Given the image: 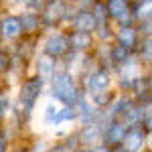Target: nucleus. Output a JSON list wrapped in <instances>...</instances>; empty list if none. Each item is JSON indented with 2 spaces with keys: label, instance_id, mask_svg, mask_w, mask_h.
<instances>
[{
  "label": "nucleus",
  "instance_id": "nucleus-1",
  "mask_svg": "<svg viewBox=\"0 0 152 152\" xmlns=\"http://www.w3.org/2000/svg\"><path fill=\"white\" fill-rule=\"evenodd\" d=\"M85 94L81 87V81L77 75H73L71 71L61 69L47 81V91L45 95L59 102L61 105H77L79 97Z\"/></svg>",
  "mask_w": 152,
  "mask_h": 152
},
{
  "label": "nucleus",
  "instance_id": "nucleus-2",
  "mask_svg": "<svg viewBox=\"0 0 152 152\" xmlns=\"http://www.w3.org/2000/svg\"><path fill=\"white\" fill-rule=\"evenodd\" d=\"M73 8L65 0H45L41 8V20H43V33L55 31V28H65L71 20Z\"/></svg>",
  "mask_w": 152,
  "mask_h": 152
},
{
  "label": "nucleus",
  "instance_id": "nucleus-3",
  "mask_svg": "<svg viewBox=\"0 0 152 152\" xmlns=\"http://www.w3.org/2000/svg\"><path fill=\"white\" fill-rule=\"evenodd\" d=\"M79 81H81V87H83V91H85L87 95L99 94V91H107V89L116 87V79H114L112 67L99 65V63L94 65Z\"/></svg>",
  "mask_w": 152,
  "mask_h": 152
},
{
  "label": "nucleus",
  "instance_id": "nucleus-4",
  "mask_svg": "<svg viewBox=\"0 0 152 152\" xmlns=\"http://www.w3.org/2000/svg\"><path fill=\"white\" fill-rule=\"evenodd\" d=\"M112 71H114V79H116V89L122 91V94H128L130 85L134 83V79H138L140 75L146 73V67H144V63L138 59V55L134 53L132 57H128L124 63H120Z\"/></svg>",
  "mask_w": 152,
  "mask_h": 152
},
{
  "label": "nucleus",
  "instance_id": "nucleus-5",
  "mask_svg": "<svg viewBox=\"0 0 152 152\" xmlns=\"http://www.w3.org/2000/svg\"><path fill=\"white\" fill-rule=\"evenodd\" d=\"M39 51L47 53V55H51V57L63 59L71 51L67 26H65V28H55V31L43 33L41 39H39Z\"/></svg>",
  "mask_w": 152,
  "mask_h": 152
},
{
  "label": "nucleus",
  "instance_id": "nucleus-6",
  "mask_svg": "<svg viewBox=\"0 0 152 152\" xmlns=\"http://www.w3.org/2000/svg\"><path fill=\"white\" fill-rule=\"evenodd\" d=\"M24 37L23 31V20H20V14L18 10H14L12 6H4L0 10V39L4 45H14L16 41H20Z\"/></svg>",
  "mask_w": 152,
  "mask_h": 152
},
{
  "label": "nucleus",
  "instance_id": "nucleus-7",
  "mask_svg": "<svg viewBox=\"0 0 152 152\" xmlns=\"http://www.w3.org/2000/svg\"><path fill=\"white\" fill-rule=\"evenodd\" d=\"M105 8L110 14V20L116 26L136 24L134 12H132V0H105Z\"/></svg>",
  "mask_w": 152,
  "mask_h": 152
},
{
  "label": "nucleus",
  "instance_id": "nucleus-8",
  "mask_svg": "<svg viewBox=\"0 0 152 152\" xmlns=\"http://www.w3.org/2000/svg\"><path fill=\"white\" fill-rule=\"evenodd\" d=\"M59 69H61V59L51 57V55L43 53V51H39L35 55V59H33V63H31V73L39 75L45 81H49Z\"/></svg>",
  "mask_w": 152,
  "mask_h": 152
},
{
  "label": "nucleus",
  "instance_id": "nucleus-9",
  "mask_svg": "<svg viewBox=\"0 0 152 152\" xmlns=\"http://www.w3.org/2000/svg\"><path fill=\"white\" fill-rule=\"evenodd\" d=\"M75 110H77V124H75V126H87V124H97V122H104L105 120L104 110L95 107L94 102H91L85 94L79 97Z\"/></svg>",
  "mask_w": 152,
  "mask_h": 152
},
{
  "label": "nucleus",
  "instance_id": "nucleus-10",
  "mask_svg": "<svg viewBox=\"0 0 152 152\" xmlns=\"http://www.w3.org/2000/svg\"><path fill=\"white\" fill-rule=\"evenodd\" d=\"M67 28L81 31V33H91L94 35L95 28H97V20H95L94 12L89 10V6H75Z\"/></svg>",
  "mask_w": 152,
  "mask_h": 152
},
{
  "label": "nucleus",
  "instance_id": "nucleus-11",
  "mask_svg": "<svg viewBox=\"0 0 152 152\" xmlns=\"http://www.w3.org/2000/svg\"><path fill=\"white\" fill-rule=\"evenodd\" d=\"M140 41H142V33L138 28V24H122V26L114 28V43H120L134 53L140 45Z\"/></svg>",
  "mask_w": 152,
  "mask_h": 152
},
{
  "label": "nucleus",
  "instance_id": "nucleus-12",
  "mask_svg": "<svg viewBox=\"0 0 152 152\" xmlns=\"http://www.w3.org/2000/svg\"><path fill=\"white\" fill-rule=\"evenodd\" d=\"M134 104H136V99H134L130 94H122V91H118L116 99L104 110V118H105V120H122V118L126 116V112H128Z\"/></svg>",
  "mask_w": 152,
  "mask_h": 152
},
{
  "label": "nucleus",
  "instance_id": "nucleus-13",
  "mask_svg": "<svg viewBox=\"0 0 152 152\" xmlns=\"http://www.w3.org/2000/svg\"><path fill=\"white\" fill-rule=\"evenodd\" d=\"M128 126L122 120H105L104 122V132H102V142L107 146H118L124 142Z\"/></svg>",
  "mask_w": 152,
  "mask_h": 152
},
{
  "label": "nucleus",
  "instance_id": "nucleus-14",
  "mask_svg": "<svg viewBox=\"0 0 152 152\" xmlns=\"http://www.w3.org/2000/svg\"><path fill=\"white\" fill-rule=\"evenodd\" d=\"M104 122L87 124V126H75V134L79 138V144L85 146V148H91L95 144H99L102 142V132H104Z\"/></svg>",
  "mask_w": 152,
  "mask_h": 152
},
{
  "label": "nucleus",
  "instance_id": "nucleus-15",
  "mask_svg": "<svg viewBox=\"0 0 152 152\" xmlns=\"http://www.w3.org/2000/svg\"><path fill=\"white\" fill-rule=\"evenodd\" d=\"M146 140H148V132L142 126H128L122 146L128 152H142L146 148Z\"/></svg>",
  "mask_w": 152,
  "mask_h": 152
},
{
  "label": "nucleus",
  "instance_id": "nucleus-16",
  "mask_svg": "<svg viewBox=\"0 0 152 152\" xmlns=\"http://www.w3.org/2000/svg\"><path fill=\"white\" fill-rule=\"evenodd\" d=\"M69 33V43H71V51H79V53H91L97 45L95 35L91 33H81V31H73L67 28Z\"/></svg>",
  "mask_w": 152,
  "mask_h": 152
},
{
  "label": "nucleus",
  "instance_id": "nucleus-17",
  "mask_svg": "<svg viewBox=\"0 0 152 152\" xmlns=\"http://www.w3.org/2000/svg\"><path fill=\"white\" fill-rule=\"evenodd\" d=\"M20 20H23V31L24 35L31 37H41L43 35V20L39 10H18Z\"/></svg>",
  "mask_w": 152,
  "mask_h": 152
},
{
  "label": "nucleus",
  "instance_id": "nucleus-18",
  "mask_svg": "<svg viewBox=\"0 0 152 152\" xmlns=\"http://www.w3.org/2000/svg\"><path fill=\"white\" fill-rule=\"evenodd\" d=\"M75 124H77V110H75V105H61L57 112V118H55V128H61V126L75 128Z\"/></svg>",
  "mask_w": 152,
  "mask_h": 152
},
{
  "label": "nucleus",
  "instance_id": "nucleus-19",
  "mask_svg": "<svg viewBox=\"0 0 152 152\" xmlns=\"http://www.w3.org/2000/svg\"><path fill=\"white\" fill-rule=\"evenodd\" d=\"M59 107H61L59 102L47 97V102L43 105V112H41V124H43V128H55V118H57Z\"/></svg>",
  "mask_w": 152,
  "mask_h": 152
},
{
  "label": "nucleus",
  "instance_id": "nucleus-20",
  "mask_svg": "<svg viewBox=\"0 0 152 152\" xmlns=\"http://www.w3.org/2000/svg\"><path fill=\"white\" fill-rule=\"evenodd\" d=\"M134 55V51H130V49H126L124 45H120V43H110V55H107V59H110V67L114 69V67H118L120 63H124L128 57H132Z\"/></svg>",
  "mask_w": 152,
  "mask_h": 152
},
{
  "label": "nucleus",
  "instance_id": "nucleus-21",
  "mask_svg": "<svg viewBox=\"0 0 152 152\" xmlns=\"http://www.w3.org/2000/svg\"><path fill=\"white\" fill-rule=\"evenodd\" d=\"M132 12H134L136 24L152 18V0H136L132 4Z\"/></svg>",
  "mask_w": 152,
  "mask_h": 152
},
{
  "label": "nucleus",
  "instance_id": "nucleus-22",
  "mask_svg": "<svg viewBox=\"0 0 152 152\" xmlns=\"http://www.w3.org/2000/svg\"><path fill=\"white\" fill-rule=\"evenodd\" d=\"M136 55L144 63V67H152V35L142 37L140 45L136 49Z\"/></svg>",
  "mask_w": 152,
  "mask_h": 152
},
{
  "label": "nucleus",
  "instance_id": "nucleus-23",
  "mask_svg": "<svg viewBox=\"0 0 152 152\" xmlns=\"http://www.w3.org/2000/svg\"><path fill=\"white\" fill-rule=\"evenodd\" d=\"M87 95V94H85ZM116 95H118V89L116 87H112V89H107V91H99V94H94V95H87L91 102H94L95 107H99V110H105L107 105L112 104L114 99H116Z\"/></svg>",
  "mask_w": 152,
  "mask_h": 152
},
{
  "label": "nucleus",
  "instance_id": "nucleus-24",
  "mask_svg": "<svg viewBox=\"0 0 152 152\" xmlns=\"http://www.w3.org/2000/svg\"><path fill=\"white\" fill-rule=\"evenodd\" d=\"M12 102H14V89H2L0 91V126L6 122V118L10 114Z\"/></svg>",
  "mask_w": 152,
  "mask_h": 152
},
{
  "label": "nucleus",
  "instance_id": "nucleus-25",
  "mask_svg": "<svg viewBox=\"0 0 152 152\" xmlns=\"http://www.w3.org/2000/svg\"><path fill=\"white\" fill-rule=\"evenodd\" d=\"M89 10L94 12L95 20H97V26L99 24H105V23H112L110 20V14H107V8H105V0H91Z\"/></svg>",
  "mask_w": 152,
  "mask_h": 152
},
{
  "label": "nucleus",
  "instance_id": "nucleus-26",
  "mask_svg": "<svg viewBox=\"0 0 152 152\" xmlns=\"http://www.w3.org/2000/svg\"><path fill=\"white\" fill-rule=\"evenodd\" d=\"M114 28L116 24L114 23H105V24H99L95 28V41L97 43H114Z\"/></svg>",
  "mask_w": 152,
  "mask_h": 152
},
{
  "label": "nucleus",
  "instance_id": "nucleus-27",
  "mask_svg": "<svg viewBox=\"0 0 152 152\" xmlns=\"http://www.w3.org/2000/svg\"><path fill=\"white\" fill-rule=\"evenodd\" d=\"M45 0H8V6L14 10H41Z\"/></svg>",
  "mask_w": 152,
  "mask_h": 152
},
{
  "label": "nucleus",
  "instance_id": "nucleus-28",
  "mask_svg": "<svg viewBox=\"0 0 152 152\" xmlns=\"http://www.w3.org/2000/svg\"><path fill=\"white\" fill-rule=\"evenodd\" d=\"M10 63H12V53L10 49H8V45H0V79L8 73V69H10Z\"/></svg>",
  "mask_w": 152,
  "mask_h": 152
},
{
  "label": "nucleus",
  "instance_id": "nucleus-29",
  "mask_svg": "<svg viewBox=\"0 0 152 152\" xmlns=\"http://www.w3.org/2000/svg\"><path fill=\"white\" fill-rule=\"evenodd\" d=\"M10 148H12L10 138L6 136V132H4L2 126H0V152H10Z\"/></svg>",
  "mask_w": 152,
  "mask_h": 152
},
{
  "label": "nucleus",
  "instance_id": "nucleus-30",
  "mask_svg": "<svg viewBox=\"0 0 152 152\" xmlns=\"http://www.w3.org/2000/svg\"><path fill=\"white\" fill-rule=\"evenodd\" d=\"M47 152H75V150H71L63 140H57V142H51V148Z\"/></svg>",
  "mask_w": 152,
  "mask_h": 152
},
{
  "label": "nucleus",
  "instance_id": "nucleus-31",
  "mask_svg": "<svg viewBox=\"0 0 152 152\" xmlns=\"http://www.w3.org/2000/svg\"><path fill=\"white\" fill-rule=\"evenodd\" d=\"M138 28H140L142 37H148V35H152V18L144 20V23H138Z\"/></svg>",
  "mask_w": 152,
  "mask_h": 152
},
{
  "label": "nucleus",
  "instance_id": "nucleus-32",
  "mask_svg": "<svg viewBox=\"0 0 152 152\" xmlns=\"http://www.w3.org/2000/svg\"><path fill=\"white\" fill-rule=\"evenodd\" d=\"M140 126L146 130L148 134H152V112H148V114H146V118H144V122H142Z\"/></svg>",
  "mask_w": 152,
  "mask_h": 152
},
{
  "label": "nucleus",
  "instance_id": "nucleus-33",
  "mask_svg": "<svg viewBox=\"0 0 152 152\" xmlns=\"http://www.w3.org/2000/svg\"><path fill=\"white\" fill-rule=\"evenodd\" d=\"M89 152H112V146H107V144H104V142H99V144L91 146Z\"/></svg>",
  "mask_w": 152,
  "mask_h": 152
},
{
  "label": "nucleus",
  "instance_id": "nucleus-34",
  "mask_svg": "<svg viewBox=\"0 0 152 152\" xmlns=\"http://www.w3.org/2000/svg\"><path fill=\"white\" fill-rule=\"evenodd\" d=\"M65 2L71 6H89L91 4V0H65Z\"/></svg>",
  "mask_w": 152,
  "mask_h": 152
},
{
  "label": "nucleus",
  "instance_id": "nucleus-35",
  "mask_svg": "<svg viewBox=\"0 0 152 152\" xmlns=\"http://www.w3.org/2000/svg\"><path fill=\"white\" fill-rule=\"evenodd\" d=\"M112 152H128L122 144H118V146H112Z\"/></svg>",
  "mask_w": 152,
  "mask_h": 152
},
{
  "label": "nucleus",
  "instance_id": "nucleus-36",
  "mask_svg": "<svg viewBox=\"0 0 152 152\" xmlns=\"http://www.w3.org/2000/svg\"><path fill=\"white\" fill-rule=\"evenodd\" d=\"M146 148L152 150V134H148V140H146Z\"/></svg>",
  "mask_w": 152,
  "mask_h": 152
},
{
  "label": "nucleus",
  "instance_id": "nucleus-37",
  "mask_svg": "<svg viewBox=\"0 0 152 152\" xmlns=\"http://www.w3.org/2000/svg\"><path fill=\"white\" fill-rule=\"evenodd\" d=\"M75 152H89V148H85V146H79V148H77Z\"/></svg>",
  "mask_w": 152,
  "mask_h": 152
},
{
  "label": "nucleus",
  "instance_id": "nucleus-38",
  "mask_svg": "<svg viewBox=\"0 0 152 152\" xmlns=\"http://www.w3.org/2000/svg\"><path fill=\"white\" fill-rule=\"evenodd\" d=\"M6 4H8V0H0V10H2V8H4Z\"/></svg>",
  "mask_w": 152,
  "mask_h": 152
},
{
  "label": "nucleus",
  "instance_id": "nucleus-39",
  "mask_svg": "<svg viewBox=\"0 0 152 152\" xmlns=\"http://www.w3.org/2000/svg\"><path fill=\"white\" fill-rule=\"evenodd\" d=\"M0 45H2V39H0Z\"/></svg>",
  "mask_w": 152,
  "mask_h": 152
}]
</instances>
